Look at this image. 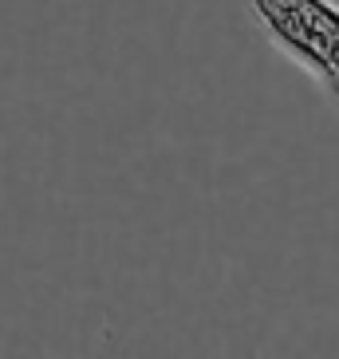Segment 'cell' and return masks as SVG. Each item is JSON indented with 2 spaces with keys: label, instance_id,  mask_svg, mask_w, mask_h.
<instances>
[{
  "label": "cell",
  "instance_id": "cell-1",
  "mask_svg": "<svg viewBox=\"0 0 339 359\" xmlns=\"http://www.w3.org/2000/svg\"><path fill=\"white\" fill-rule=\"evenodd\" d=\"M249 16L288 64L339 107V0H244Z\"/></svg>",
  "mask_w": 339,
  "mask_h": 359
}]
</instances>
